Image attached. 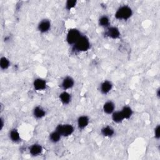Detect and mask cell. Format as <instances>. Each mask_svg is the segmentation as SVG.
I'll return each instance as SVG.
<instances>
[{
	"label": "cell",
	"mask_w": 160,
	"mask_h": 160,
	"mask_svg": "<svg viewBox=\"0 0 160 160\" xmlns=\"http://www.w3.org/2000/svg\"><path fill=\"white\" fill-rule=\"evenodd\" d=\"M91 42L89 38L86 35H82L77 42L72 46V51L75 52H84L89 50Z\"/></svg>",
	"instance_id": "obj_1"
},
{
	"label": "cell",
	"mask_w": 160,
	"mask_h": 160,
	"mask_svg": "<svg viewBox=\"0 0 160 160\" xmlns=\"http://www.w3.org/2000/svg\"><path fill=\"white\" fill-rule=\"evenodd\" d=\"M133 14L132 8L128 5H122L118 8L114 14V17L119 21H127L130 19Z\"/></svg>",
	"instance_id": "obj_2"
},
{
	"label": "cell",
	"mask_w": 160,
	"mask_h": 160,
	"mask_svg": "<svg viewBox=\"0 0 160 160\" xmlns=\"http://www.w3.org/2000/svg\"><path fill=\"white\" fill-rule=\"evenodd\" d=\"M82 35V34L78 29L71 28L66 33V41L69 46H72Z\"/></svg>",
	"instance_id": "obj_3"
},
{
	"label": "cell",
	"mask_w": 160,
	"mask_h": 160,
	"mask_svg": "<svg viewBox=\"0 0 160 160\" xmlns=\"http://www.w3.org/2000/svg\"><path fill=\"white\" fill-rule=\"evenodd\" d=\"M55 130L57 131L62 137H69L74 133V128L69 123L59 124L57 125Z\"/></svg>",
	"instance_id": "obj_4"
},
{
	"label": "cell",
	"mask_w": 160,
	"mask_h": 160,
	"mask_svg": "<svg viewBox=\"0 0 160 160\" xmlns=\"http://www.w3.org/2000/svg\"><path fill=\"white\" fill-rule=\"evenodd\" d=\"M105 36L111 39H118L120 38L121 32L116 26H110L105 30Z\"/></svg>",
	"instance_id": "obj_5"
},
{
	"label": "cell",
	"mask_w": 160,
	"mask_h": 160,
	"mask_svg": "<svg viewBox=\"0 0 160 160\" xmlns=\"http://www.w3.org/2000/svg\"><path fill=\"white\" fill-rule=\"evenodd\" d=\"M74 78L70 76H67L62 79L60 83V87L62 91H68L74 87Z\"/></svg>",
	"instance_id": "obj_6"
},
{
	"label": "cell",
	"mask_w": 160,
	"mask_h": 160,
	"mask_svg": "<svg viewBox=\"0 0 160 160\" xmlns=\"http://www.w3.org/2000/svg\"><path fill=\"white\" fill-rule=\"evenodd\" d=\"M51 28V21L48 19H43L41 20L37 26L38 31L44 34L49 31Z\"/></svg>",
	"instance_id": "obj_7"
},
{
	"label": "cell",
	"mask_w": 160,
	"mask_h": 160,
	"mask_svg": "<svg viewBox=\"0 0 160 160\" xmlns=\"http://www.w3.org/2000/svg\"><path fill=\"white\" fill-rule=\"evenodd\" d=\"M32 86L34 90L37 91H42L47 89L48 84L46 80L42 78H37L34 79Z\"/></svg>",
	"instance_id": "obj_8"
},
{
	"label": "cell",
	"mask_w": 160,
	"mask_h": 160,
	"mask_svg": "<svg viewBox=\"0 0 160 160\" xmlns=\"http://www.w3.org/2000/svg\"><path fill=\"white\" fill-rule=\"evenodd\" d=\"M28 151L31 156L36 157L42 154L43 152V147L39 143H33L29 146Z\"/></svg>",
	"instance_id": "obj_9"
},
{
	"label": "cell",
	"mask_w": 160,
	"mask_h": 160,
	"mask_svg": "<svg viewBox=\"0 0 160 160\" xmlns=\"http://www.w3.org/2000/svg\"><path fill=\"white\" fill-rule=\"evenodd\" d=\"M113 88L112 82L109 80H104L99 84V91L102 94L106 95L109 93Z\"/></svg>",
	"instance_id": "obj_10"
},
{
	"label": "cell",
	"mask_w": 160,
	"mask_h": 160,
	"mask_svg": "<svg viewBox=\"0 0 160 160\" xmlns=\"http://www.w3.org/2000/svg\"><path fill=\"white\" fill-rule=\"evenodd\" d=\"M89 118L86 115L79 116L77 119V126L80 130L84 129L86 128L89 124Z\"/></svg>",
	"instance_id": "obj_11"
},
{
	"label": "cell",
	"mask_w": 160,
	"mask_h": 160,
	"mask_svg": "<svg viewBox=\"0 0 160 160\" xmlns=\"http://www.w3.org/2000/svg\"><path fill=\"white\" fill-rule=\"evenodd\" d=\"M46 115V111L41 106H36L32 109V116L36 119H41Z\"/></svg>",
	"instance_id": "obj_12"
},
{
	"label": "cell",
	"mask_w": 160,
	"mask_h": 160,
	"mask_svg": "<svg viewBox=\"0 0 160 160\" xmlns=\"http://www.w3.org/2000/svg\"><path fill=\"white\" fill-rule=\"evenodd\" d=\"M101 134L105 138H112L115 135L114 129L109 125L104 126L100 130Z\"/></svg>",
	"instance_id": "obj_13"
},
{
	"label": "cell",
	"mask_w": 160,
	"mask_h": 160,
	"mask_svg": "<svg viewBox=\"0 0 160 160\" xmlns=\"http://www.w3.org/2000/svg\"><path fill=\"white\" fill-rule=\"evenodd\" d=\"M115 109L116 105L114 102L110 100L106 101L102 105V111L106 114L111 115L115 111Z\"/></svg>",
	"instance_id": "obj_14"
},
{
	"label": "cell",
	"mask_w": 160,
	"mask_h": 160,
	"mask_svg": "<svg viewBox=\"0 0 160 160\" xmlns=\"http://www.w3.org/2000/svg\"><path fill=\"white\" fill-rule=\"evenodd\" d=\"M59 99L63 105H68L72 99L71 94L68 91H62L59 95Z\"/></svg>",
	"instance_id": "obj_15"
},
{
	"label": "cell",
	"mask_w": 160,
	"mask_h": 160,
	"mask_svg": "<svg viewBox=\"0 0 160 160\" xmlns=\"http://www.w3.org/2000/svg\"><path fill=\"white\" fill-rule=\"evenodd\" d=\"M9 138L14 143H18L21 141V138L19 131L16 129H12L9 132Z\"/></svg>",
	"instance_id": "obj_16"
},
{
	"label": "cell",
	"mask_w": 160,
	"mask_h": 160,
	"mask_svg": "<svg viewBox=\"0 0 160 160\" xmlns=\"http://www.w3.org/2000/svg\"><path fill=\"white\" fill-rule=\"evenodd\" d=\"M124 119H129L133 114V110L131 106L125 105L120 110Z\"/></svg>",
	"instance_id": "obj_17"
},
{
	"label": "cell",
	"mask_w": 160,
	"mask_h": 160,
	"mask_svg": "<svg viewBox=\"0 0 160 160\" xmlns=\"http://www.w3.org/2000/svg\"><path fill=\"white\" fill-rule=\"evenodd\" d=\"M111 119H112V121L115 122V123H117V124H119V123H121L122 122L124 119V117L121 112L120 110H118V111H114L111 114Z\"/></svg>",
	"instance_id": "obj_18"
},
{
	"label": "cell",
	"mask_w": 160,
	"mask_h": 160,
	"mask_svg": "<svg viewBox=\"0 0 160 160\" xmlns=\"http://www.w3.org/2000/svg\"><path fill=\"white\" fill-rule=\"evenodd\" d=\"M110 19L106 15H102L101 17H99L98 19V24L99 26L104 28L105 29L108 28L109 26H110Z\"/></svg>",
	"instance_id": "obj_19"
},
{
	"label": "cell",
	"mask_w": 160,
	"mask_h": 160,
	"mask_svg": "<svg viewBox=\"0 0 160 160\" xmlns=\"http://www.w3.org/2000/svg\"><path fill=\"white\" fill-rule=\"evenodd\" d=\"M61 138H62L61 135L55 129L49 134V140L53 144H56L59 142Z\"/></svg>",
	"instance_id": "obj_20"
},
{
	"label": "cell",
	"mask_w": 160,
	"mask_h": 160,
	"mask_svg": "<svg viewBox=\"0 0 160 160\" xmlns=\"http://www.w3.org/2000/svg\"><path fill=\"white\" fill-rule=\"evenodd\" d=\"M11 66L10 60L6 56H2L0 59V68L2 70H7Z\"/></svg>",
	"instance_id": "obj_21"
},
{
	"label": "cell",
	"mask_w": 160,
	"mask_h": 160,
	"mask_svg": "<svg viewBox=\"0 0 160 160\" xmlns=\"http://www.w3.org/2000/svg\"><path fill=\"white\" fill-rule=\"evenodd\" d=\"M77 4V1L76 0H68L65 2L64 7L68 11H70L76 7Z\"/></svg>",
	"instance_id": "obj_22"
},
{
	"label": "cell",
	"mask_w": 160,
	"mask_h": 160,
	"mask_svg": "<svg viewBox=\"0 0 160 160\" xmlns=\"http://www.w3.org/2000/svg\"><path fill=\"white\" fill-rule=\"evenodd\" d=\"M153 134H154V138L156 140H159L160 138V125L157 124L156 127L154 128L153 131Z\"/></svg>",
	"instance_id": "obj_23"
},
{
	"label": "cell",
	"mask_w": 160,
	"mask_h": 160,
	"mask_svg": "<svg viewBox=\"0 0 160 160\" xmlns=\"http://www.w3.org/2000/svg\"><path fill=\"white\" fill-rule=\"evenodd\" d=\"M4 124H5L4 119L2 118V117H1V118H0V130L1 131H2V129L4 128Z\"/></svg>",
	"instance_id": "obj_24"
},
{
	"label": "cell",
	"mask_w": 160,
	"mask_h": 160,
	"mask_svg": "<svg viewBox=\"0 0 160 160\" xmlns=\"http://www.w3.org/2000/svg\"><path fill=\"white\" fill-rule=\"evenodd\" d=\"M156 94L157 98H159V97H160V88H158L156 89Z\"/></svg>",
	"instance_id": "obj_25"
}]
</instances>
